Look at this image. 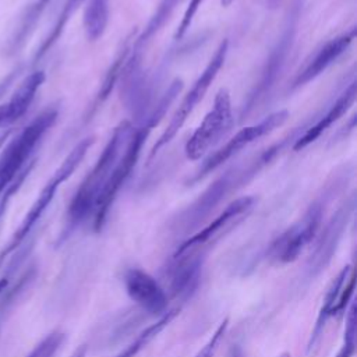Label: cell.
Returning a JSON list of instances; mask_svg holds the SVG:
<instances>
[{
	"label": "cell",
	"mask_w": 357,
	"mask_h": 357,
	"mask_svg": "<svg viewBox=\"0 0 357 357\" xmlns=\"http://www.w3.org/2000/svg\"><path fill=\"white\" fill-rule=\"evenodd\" d=\"M22 280L8 291V294L6 296V291L0 296V326H1V318H3V314L10 308V304L24 291V289L26 287V284L31 282L32 276L29 273H26L25 276L21 278Z\"/></svg>",
	"instance_id": "f546056e"
},
{
	"label": "cell",
	"mask_w": 357,
	"mask_h": 357,
	"mask_svg": "<svg viewBox=\"0 0 357 357\" xmlns=\"http://www.w3.org/2000/svg\"><path fill=\"white\" fill-rule=\"evenodd\" d=\"M229 328V319L225 318L218 326L216 329L212 332V335L209 336V339L205 342V344L199 349V351L194 356V357H213L222 339L225 337L226 332Z\"/></svg>",
	"instance_id": "83f0119b"
},
{
	"label": "cell",
	"mask_w": 357,
	"mask_h": 357,
	"mask_svg": "<svg viewBox=\"0 0 357 357\" xmlns=\"http://www.w3.org/2000/svg\"><path fill=\"white\" fill-rule=\"evenodd\" d=\"M356 38V26H350L344 32L336 35L335 38L322 43L314 54L307 60L304 67L296 74L293 81L290 82L289 91L293 92L308 82L314 81L319 77L325 70H328L336 60H339L351 46Z\"/></svg>",
	"instance_id": "9a60e30c"
},
{
	"label": "cell",
	"mask_w": 357,
	"mask_h": 357,
	"mask_svg": "<svg viewBox=\"0 0 357 357\" xmlns=\"http://www.w3.org/2000/svg\"><path fill=\"white\" fill-rule=\"evenodd\" d=\"M303 7L304 0H291L284 14L280 32L259 70L258 79L254 82L240 106L238 121H244L262 107L273 92L296 43Z\"/></svg>",
	"instance_id": "277c9868"
},
{
	"label": "cell",
	"mask_w": 357,
	"mask_h": 357,
	"mask_svg": "<svg viewBox=\"0 0 357 357\" xmlns=\"http://www.w3.org/2000/svg\"><path fill=\"white\" fill-rule=\"evenodd\" d=\"M123 284L128 297L144 312L160 317L169 310V298L165 289L148 272L139 268H128L123 273Z\"/></svg>",
	"instance_id": "5bb4252c"
},
{
	"label": "cell",
	"mask_w": 357,
	"mask_h": 357,
	"mask_svg": "<svg viewBox=\"0 0 357 357\" xmlns=\"http://www.w3.org/2000/svg\"><path fill=\"white\" fill-rule=\"evenodd\" d=\"M233 1H234V0H220V4H222L223 7H227V6H230Z\"/></svg>",
	"instance_id": "d590c367"
},
{
	"label": "cell",
	"mask_w": 357,
	"mask_h": 357,
	"mask_svg": "<svg viewBox=\"0 0 357 357\" xmlns=\"http://www.w3.org/2000/svg\"><path fill=\"white\" fill-rule=\"evenodd\" d=\"M134 36H135V31L130 32L124 40L121 42L120 47L117 49L113 60H112V64L109 66L107 71L105 73V77L100 82V86L96 92V95L93 96L92 102H91V106L88 107V110L85 112L84 117H82V124H86L88 121H91V119L96 114V112L99 110V107L107 100V98L110 96L114 85L117 84L119 78H120V74L123 71V67L126 64V60L130 54V50H131V43L134 40Z\"/></svg>",
	"instance_id": "44dd1931"
},
{
	"label": "cell",
	"mask_w": 357,
	"mask_h": 357,
	"mask_svg": "<svg viewBox=\"0 0 357 357\" xmlns=\"http://www.w3.org/2000/svg\"><path fill=\"white\" fill-rule=\"evenodd\" d=\"M257 204V198L251 195L240 197L231 201L218 216H215L208 225L185 238L174 251V258L181 257H198L206 258L209 250L234 230L243 220H245L252 212Z\"/></svg>",
	"instance_id": "ba28073f"
},
{
	"label": "cell",
	"mask_w": 357,
	"mask_h": 357,
	"mask_svg": "<svg viewBox=\"0 0 357 357\" xmlns=\"http://www.w3.org/2000/svg\"><path fill=\"white\" fill-rule=\"evenodd\" d=\"M67 336L61 331H53L45 336L26 357H54V354L61 349Z\"/></svg>",
	"instance_id": "d4e9b609"
},
{
	"label": "cell",
	"mask_w": 357,
	"mask_h": 357,
	"mask_svg": "<svg viewBox=\"0 0 357 357\" xmlns=\"http://www.w3.org/2000/svg\"><path fill=\"white\" fill-rule=\"evenodd\" d=\"M8 283H10V273H7L6 276L0 278V296L7 290Z\"/></svg>",
	"instance_id": "d6a6232c"
},
{
	"label": "cell",
	"mask_w": 357,
	"mask_h": 357,
	"mask_svg": "<svg viewBox=\"0 0 357 357\" xmlns=\"http://www.w3.org/2000/svg\"><path fill=\"white\" fill-rule=\"evenodd\" d=\"M109 3L110 0H86L82 25L88 40L95 42L103 36L109 22Z\"/></svg>",
	"instance_id": "cb8c5ba5"
},
{
	"label": "cell",
	"mask_w": 357,
	"mask_h": 357,
	"mask_svg": "<svg viewBox=\"0 0 357 357\" xmlns=\"http://www.w3.org/2000/svg\"><path fill=\"white\" fill-rule=\"evenodd\" d=\"M289 119L287 110H278L266 117H264L261 121L243 127L238 130L225 145H222L218 151L211 153L192 173L191 177L187 178L185 185H195L201 180H204L208 174H211L213 170H216L219 166H222L225 162H227L230 158H233L236 153H238L243 148L248 146L250 144L255 142L257 139L265 137L266 134L272 132L273 130L282 127Z\"/></svg>",
	"instance_id": "8fae6325"
},
{
	"label": "cell",
	"mask_w": 357,
	"mask_h": 357,
	"mask_svg": "<svg viewBox=\"0 0 357 357\" xmlns=\"http://www.w3.org/2000/svg\"><path fill=\"white\" fill-rule=\"evenodd\" d=\"M279 357H290V354H289V353H283V354H280Z\"/></svg>",
	"instance_id": "8d00e7d4"
},
{
	"label": "cell",
	"mask_w": 357,
	"mask_h": 357,
	"mask_svg": "<svg viewBox=\"0 0 357 357\" xmlns=\"http://www.w3.org/2000/svg\"><path fill=\"white\" fill-rule=\"evenodd\" d=\"M204 1L205 0H190L188 6H187V8H185V11L181 17V21H180L176 32H174V39L176 40H180L187 33V31L190 29L192 21H194L195 14L198 13V10H199V7L202 6Z\"/></svg>",
	"instance_id": "f1b7e54d"
},
{
	"label": "cell",
	"mask_w": 357,
	"mask_h": 357,
	"mask_svg": "<svg viewBox=\"0 0 357 357\" xmlns=\"http://www.w3.org/2000/svg\"><path fill=\"white\" fill-rule=\"evenodd\" d=\"M86 353H88V346H86V344H81V346H78V347L71 353L70 357H86Z\"/></svg>",
	"instance_id": "1f68e13d"
},
{
	"label": "cell",
	"mask_w": 357,
	"mask_h": 357,
	"mask_svg": "<svg viewBox=\"0 0 357 357\" xmlns=\"http://www.w3.org/2000/svg\"><path fill=\"white\" fill-rule=\"evenodd\" d=\"M35 165H36V159H33L20 174H18V177L7 187V190L3 192V195L0 197V222H1V219H3V216L6 215V212H7V209H8V205H10V202H11V199L14 198V195L20 191V188L24 185V183H25V180H26V177L31 174V172L33 170V167H35Z\"/></svg>",
	"instance_id": "4316f807"
},
{
	"label": "cell",
	"mask_w": 357,
	"mask_h": 357,
	"mask_svg": "<svg viewBox=\"0 0 357 357\" xmlns=\"http://www.w3.org/2000/svg\"><path fill=\"white\" fill-rule=\"evenodd\" d=\"M59 105H52L35 116L22 130L15 134L0 153V197L18 174L35 159L33 153L45 135L57 121Z\"/></svg>",
	"instance_id": "8992f818"
},
{
	"label": "cell",
	"mask_w": 357,
	"mask_h": 357,
	"mask_svg": "<svg viewBox=\"0 0 357 357\" xmlns=\"http://www.w3.org/2000/svg\"><path fill=\"white\" fill-rule=\"evenodd\" d=\"M181 89H183V81L180 78H174L167 86V89L163 92V95H160L158 102L151 107L145 119L141 120L137 127H132L124 144V148L112 170L109 181L105 185L98 199V204L91 220V226L95 233H99L106 225L112 205L114 204L123 184L128 180L134 166L137 165L146 138L149 137L151 131L160 123L169 106L174 102V99L181 92Z\"/></svg>",
	"instance_id": "6da1fadb"
},
{
	"label": "cell",
	"mask_w": 357,
	"mask_h": 357,
	"mask_svg": "<svg viewBox=\"0 0 357 357\" xmlns=\"http://www.w3.org/2000/svg\"><path fill=\"white\" fill-rule=\"evenodd\" d=\"M131 130L132 124L128 120H123L114 127L98 160L84 177L68 204L64 226L57 240L59 244L68 240L79 227L92 220L98 199L109 181L112 170L124 148Z\"/></svg>",
	"instance_id": "3957f363"
},
{
	"label": "cell",
	"mask_w": 357,
	"mask_h": 357,
	"mask_svg": "<svg viewBox=\"0 0 357 357\" xmlns=\"http://www.w3.org/2000/svg\"><path fill=\"white\" fill-rule=\"evenodd\" d=\"M280 3H282V0H266V6H268V8H271V10L276 8Z\"/></svg>",
	"instance_id": "e575fe53"
},
{
	"label": "cell",
	"mask_w": 357,
	"mask_h": 357,
	"mask_svg": "<svg viewBox=\"0 0 357 357\" xmlns=\"http://www.w3.org/2000/svg\"><path fill=\"white\" fill-rule=\"evenodd\" d=\"M52 1L53 0H31L28 3L3 46L4 57H14L24 49Z\"/></svg>",
	"instance_id": "d6986e66"
},
{
	"label": "cell",
	"mask_w": 357,
	"mask_h": 357,
	"mask_svg": "<svg viewBox=\"0 0 357 357\" xmlns=\"http://www.w3.org/2000/svg\"><path fill=\"white\" fill-rule=\"evenodd\" d=\"M233 123L234 117L230 93L226 88H222L215 95L212 107L185 142V158L190 160L201 159L206 151H209L216 142H219L222 137L230 131Z\"/></svg>",
	"instance_id": "7c38bea8"
},
{
	"label": "cell",
	"mask_w": 357,
	"mask_h": 357,
	"mask_svg": "<svg viewBox=\"0 0 357 357\" xmlns=\"http://www.w3.org/2000/svg\"><path fill=\"white\" fill-rule=\"evenodd\" d=\"M180 307H173L169 308L163 315L158 317V319L142 329L121 351H119L114 357H135L138 356L178 314H180Z\"/></svg>",
	"instance_id": "603a6c76"
},
{
	"label": "cell",
	"mask_w": 357,
	"mask_h": 357,
	"mask_svg": "<svg viewBox=\"0 0 357 357\" xmlns=\"http://www.w3.org/2000/svg\"><path fill=\"white\" fill-rule=\"evenodd\" d=\"M84 1H86V0H66L63 3L56 20L53 21L52 26L49 28L47 33L42 39L39 46L36 47L33 57H32V63H38L39 60H42L49 53V50L57 43V40L61 38L66 26L68 25L71 17L75 14V11L81 7V4Z\"/></svg>",
	"instance_id": "7402d4cb"
},
{
	"label": "cell",
	"mask_w": 357,
	"mask_h": 357,
	"mask_svg": "<svg viewBox=\"0 0 357 357\" xmlns=\"http://www.w3.org/2000/svg\"><path fill=\"white\" fill-rule=\"evenodd\" d=\"M357 96V82L353 77L351 81L346 85V88L339 93V96L333 100V103L326 109V112L321 113L315 123H311L303 134L294 141L293 151H300L314 142L325 130H328L333 123H336L356 102Z\"/></svg>",
	"instance_id": "2e32d148"
},
{
	"label": "cell",
	"mask_w": 357,
	"mask_h": 357,
	"mask_svg": "<svg viewBox=\"0 0 357 357\" xmlns=\"http://www.w3.org/2000/svg\"><path fill=\"white\" fill-rule=\"evenodd\" d=\"M93 142H95V137H86V138L81 139L70 151V153L64 158L61 165L54 170L52 177L47 180V183L43 185V188L38 194L35 202L26 212L21 225L17 227V230L14 231V234L11 236V238L8 240L6 247L0 251V266L8 255H11L14 251H17V248L21 247L26 241V238H29L32 230L35 229V226L38 225V222L40 220L43 213L47 211V208L53 202L60 185L67 178H70L73 176V173L79 166V163L85 158L89 148L93 145Z\"/></svg>",
	"instance_id": "52a82bcc"
},
{
	"label": "cell",
	"mask_w": 357,
	"mask_h": 357,
	"mask_svg": "<svg viewBox=\"0 0 357 357\" xmlns=\"http://www.w3.org/2000/svg\"><path fill=\"white\" fill-rule=\"evenodd\" d=\"M356 353V305L350 304L346 317V328L343 333V342L335 357H353Z\"/></svg>",
	"instance_id": "484cf974"
},
{
	"label": "cell",
	"mask_w": 357,
	"mask_h": 357,
	"mask_svg": "<svg viewBox=\"0 0 357 357\" xmlns=\"http://www.w3.org/2000/svg\"><path fill=\"white\" fill-rule=\"evenodd\" d=\"M353 173L350 165L336 167L326 178L321 191L308 205L303 216L272 240L266 250V257L273 264H290L296 261L303 250L318 234L328 205L344 190Z\"/></svg>",
	"instance_id": "7a4b0ae2"
},
{
	"label": "cell",
	"mask_w": 357,
	"mask_h": 357,
	"mask_svg": "<svg viewBox=\"0 0 357 357\" xmlns=\"http://www.w3.org/2000/svg\"><path fill=\"white\" fill-rule=\"evenodd\" d=\"M183 0H160L156 6L155 11L149 17L148 22L145 24L144 29L134 36V40L131 43V50L127 57V63H137L142 64L144 53L149 43L153 40V38L162 31V28L167 24V21L172 18V14L177 8V6Z\"/></svg>",
	"instance_id": "ffe728a7"
},
{
	"label": "cell",
	"mask_w": 357,
	"mask_h": 357,
	"mask_svg": "<svg viewBox=\"0 0 357 357\" xmlns=\"http://www.w3.org/2000/svg\"><path fill=\"white\" fill-rule=\"evenodd\" d=\"M45 79V71L36 70L28 74L18 84L10 99L6 103L0 105V127L11 126L28 112Z\"/></svg>",
	"instance_id": "e0dca14e"
},
{
	"label": "cell",
	"mask_w": 357,
	"mask_h": 357,
	"mask_svg": "<svg viewBox=\"0 0 357 357\" xmlns=\"http://www.w3.org/2000/svg\"><path fill=\"white\" fill-rule=\"evenodd\" d=\"M356 287V276L353 265H344L336 278L329 284L322 304L319 307L315 325L311 331L308 340V350H311L321 339L324 329L329 319L333 317H339L347 311L349 304H351V298Z\"/></svg>",
	"instance_id": "4fadbf2b"
},
{
	"label": "cell",
	"mask_w": 357,
	"mask_h": 357,
	"mask_svg": "<svg viewBox=\"0 0 357 357\" xmlns=\"http://www.w3.org/2000/svg\"><path fill=\"white\" fill-rule=\"evenodd\" d=\"M10 134H11V128H7V130H4V131H1V132H0V151H1V148L4 146L6 141L8 139Z\"/></svg>",
	"instance_id": "836d02e7"
},
{
	"label": "cell",
	"mask_w": 357,
	"mask_h": 357,
	"mask_svg": "<svg viewBox=\"0 0 357 357\" xmlns=\"http://www.w3.org/2000/svg\"><path fill=\"white\" fill-rule=\"evenodd\" d=\"M204 262L205 259L198 257H172L167 275L170 279V290L176 297L184 301L197 291L202 276Z\"/></svg>",
	"instance_id": "ac0fdd59"
},
{
	"label": "cell",
	"mask_w": 357,
	"mask_h": 357,
	"mask_svg": "<svg viewBox=\"0 0 357 357\" xmlns=\"http://www.w3.org/2000/svg\"><path fill=\"white\" fill-rule=\"evenodd\" d=\"M356 212V194H350L315 236L314 248L305 264V279L314 280L332 262L347 226Z\"/></svg>",
	"instance_id": "30bf717a"
},
{
	"label": "cell",
	"mask_w": 357,
	"mask_h": 357,
	"mask_svg": "<svg viewBox=\"0 0 357 357\" xmlns=\"http://www.w3.org/2000/svg\"><path fill=\"white\" fill-rule=\"evenodd\" d=\"M227 53H229V39L225 38L219 43V46L216 47L213 54L211 56V59L206 63L202 73L198 75V78L192 82L191 88L184 95L183 100L180 102L178 107L173 113V116H172L169 124L166 126V128L163 130V132L159 135V138L152 145V148L149 151V155H148V162H151L156 156V153L165 145H167L176 137V134L180 131V128L183 127L185 120L190 117V114L197 107L199 100H202V98L208 92L209 86L212 85V82L218 77L220 68L223 67V64L226 61Z\"/></svg>",
	"instance_id": "9c48e42d"
},
{
	"label": "cell",
	"mask_w": 357,
	"mask_h": 357,
	"mask_svg": "<svg viewBox=\"0 0 357 357\" xmlns=\"http://www.w3.org/2000/svg\"><path fill=\"white\" fill-rule=\"evenodd\" d=\"M22 73V66H18L15 68H13L7 75H4L0 79V99L3 98V95H6L8 92V89L13 86V84L18 79V77Z\"/></svg>",
	"instance_id": "4dcf8cb0"
},
{
	"label": "cell",
	"mask_w": 357,
	"mask_h": 357,
	"mask_svg": "<svg viewBox=\"0 0 357 357\" xmlns=\"http://www.w3.org/2000/svg\"><path fill=\"white\" fill-rule=\"evenodd\" d=\"M254 177L245 162L231 166L213 180L190 205L169 222V230L176 234H188L199 227L211 213L233 192L245 187Z\"/></svg>",
	"instance_id": "5b68a950"
}]
</instances>
